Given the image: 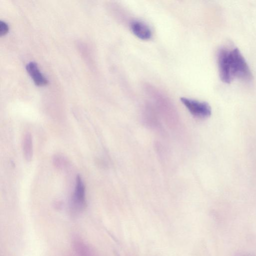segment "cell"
<instances>
[{
	"label": "cell",
	"mask_w": 256,
	"mask_h": 256,
	"mask_svg": "<svg viewBox=\"0 0 256 256\" xmlns=\"http://www.w3.org/2000/svg\"><path fill=\"white\" fill-rule=\"evenodd\" d=\"M217 60L220 76L223 82L229 84L235 78L247 81L252 79L250 69L237 48H221L218 52Z\"/></svg>",
	"instance_id": "obj_1"
},
{
	"label": "cell",
	"mask_w": 256,
	"mask_h": 256,
	"mask_svg": "<svg viewBox=\"0 0 256 256\" xmlns=\"http://www.w3.org/2000/svg\"><path fill=\"white\" fill-rule=\"evenodd\" d=\"M8 31V26L4 22H0V36L5 35Z\"/></svg>",
	"instance_id": "obj_9"
},
{
	"label": "cell",
	"mask_w": 256,
	"mask_h": 256,
	"mask_svg": "<svg viewBox=\"0 0 256 256\" xmlns=\"http://www.w3.org/2000/svg\"><path fill=\"white\" fill-rule=\"evenodd\" d=\"M22 154L26 162H30L33 155V145L32 136L30 133H26L22 142Z\"/></svg>",
	"instance_id": "obj_7"
},
{
	"label": "cell",
	"mask_w": 256,
	"mask_h": 256,
	"mask_svg": "<svg viewBox=\"0 0 256 256\" xmlns=\"http://www.w3.org/2000/svg\"><path fill=\"white\" fill-rule=\"evenodd\" d=\"M26 70L36 86H44L48 84V80L40 72L36 63L30 62L28 64Z\"/></svg>",
	"instance_id": "obj_5"
},
{
	"label": "cell",
	"mask_w": 256,
	"mask_h": 256,
	"mask_svg": "<svg viewBox=\"0 0 256 256\" xmlns=\"http://www.w3.org/2000/svg\"><path fill=\"white\" fill-rule=\"evenodd\" d=\"M180 101L190 112L196 118H206L212 114L211 108L206 102L184 97L180 98Z\"/></svg>",
	"instance_id": "obj_2"
},
{
	"label": "cell",
	"mask_w": 256,
	"mask_h": 256,
	"mask_svg": "<svg viewBox=\"0 0 256 256\" xmlns=\"http://www.w3.org/2000/svg\"><path fill=\"white\" fill-rule=\"evenodd\" d=\"M86 206V189L82 180L78 175L76 180V186L74 194L72 198L71 208L72 212L79 213Z\"/></svg>",
	"instance_id": "obj_3"
},
{
	"label": "cell",
	"mask_w": 256,
	"mask_h": 256,
	"mask_svg": "<svg viewBox=\"0 0 256 256\" xmlns=\"http://www.w3.org/2000/svg\"><path fill=\"white\" fill-rule=\"evenodd\" d=\"M130 28L134 34L140 40H148L152 36L150 28L142 21L132 20L130 24Z\"/></svg>",
	"instance_id": "obj_4"
},
{
	"label": "cell",
	"mask_w": 256,
	"mask_h": 256,
	"mask_svg": "<svg viewBox=\"0 0 256 256\" xmlns=\"http://www.w3.org/2000/svg\"><path fill=\"white\" fill-rule=\"evenodd\" d=\"M70 256H96L94 251L82 240H76L72 244Z\"/></svg>",
	"instance_id": "obj_6"
},
{
	"label": "cell",
	"mask_w": 256,
	"mask_h": 256,
	"mask_svg": "<svg viewBox=\"0 0 256 256\" xmlns=\"http://www.w3.org/2000/svg\"><path fill=\"white\" fill-rule=\"evenodd\" d=\"M53 162L57 168H62L66 164V160L64 158L60 155H56L54 157Z\"/></svg>",
	"instance_id": "obj_8"
}]
</instances>
